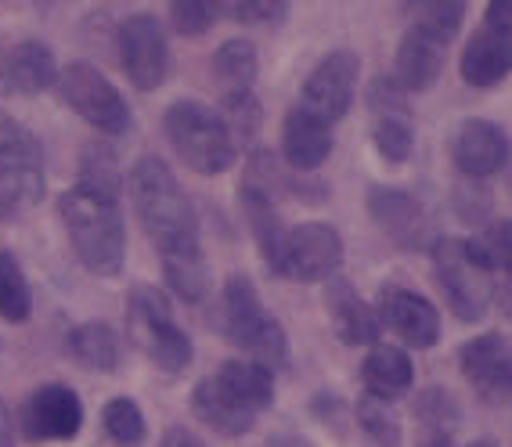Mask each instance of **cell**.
I'll use <instances>...</instances> for the list:
<instances>
[{
    "instance_id": "cell-39",
    "label": "cell",
    "mask_w": 512,
    "mask_h": 447,
    "mask_svg": "<svg viewBox=\"0 0 512 447\" xmlns=\"http://www.w3.org/2000/svg\"><path fill=\"white\" fill-rule=\"evenodd\" d=\"M228 11L238 22H249V26H267V22L289 19V4L285 0H238V4H228Z\"/></svg>"
},
{
    "instance_id": "cell-38",
    "label": "cell",
    "mask_w": 512,
    "mask_h": 447,
    "mask_svg": "<svg viewBox=\"0 0 512 447\" xmlns=\"http://www.w3.org/2000/svg\"><path fill=\"white\" fill-rule=\"evenodd\" d=\"M368 109L375 119H412V105H408V91L394 76H375L368 83Z\"/></svg>"
},
{
    "instance_id": "cell-10",
    "label": "cell",
    "mask_w": 512,
    "mask_h": 447,
    "mask_svg": "<svg viewBox=\"0 0 512 447\" xmlns=\"http://www.w3.org/2000/svg\"><path fill=\"white\" fill-rule=\"evenodd\" d=\"M343 235L332 224L307 220L300 228H289L282 253V278L293 282H329L343 267Z\"/></svg>"
},
{
    "instance_id": "cell-19",
    "label": "cell",
    "mask_w": 512,
    "mask_h": 447,
    "mask_svg": "<svg viewBox=\"0 0 512 447\" xmlns=\"http://www.w3.org/2000/svg\"><path fill=\"white\" fill-rule=\"evenodd\" d=\"M458 69H462V80H466L469 87H480V91L498 87V83L512 73V29L484 22V26L469 37V44L462 47Z\"/></svg>"
},
{
    "instance_id": "cell-22",
    "label": "cell",
    "mask_w": 512,
    "mask_h": 447,
    "mask_svg": "<svg viewBox=\"0 0 512 447\" xmlns=\"http://www.w3.org/2000/svg\"><path fill=\"white\" fill-rule=\"evenodd\" d=\"M361 383H365V393L375 401L394 404L397 397H404L415 386V365L408 350L394 347V343L368 347L365 365H361Z\"/></svg>"
},
{
    "instance_id": "cell-26",
    "label": "cell",
    "mask_w": 512,
    "mask_h": 447,
    "mask_svg": "<svg viewBox=\"0 0 512 447\" xmlns=\"http://www.w3.org/2000/svg\"><path fill=\"white\" fill-rule=\"evenodd\" d=\"M159 267H163L166 289L174 292L177 300L192 303V307L206 303V296H210V264H206L202 246L159 256Z\"/></svg>"
},
{
    "instance_id": "cell-18",
    "label": "cell",
    "mask_w": 512,
    "mask_h": 447,
    "mask_svg": "<svg viewBox=\"0 0 512 447\" xmlns=\"http://www.w3.org/2000/svg\"><path fill=\"white\" fill-rule=\"evenodd\" d=\"M192 411L202 426H210L217 437H246L256 426V411L249 404L238 401V393L231 390L217 372L199 379L192 390Z\"/></svg>"
},
{
    "instance_id": "cell-37",
    "label": "cell",
    "mask_w": 512,
    "mask_h": 447,
    "mask_svg": "<svg viewBox=\"0 0 512 447\" xmlns=\"http://www.w3.org/2000/svg\"><path fill=\"white\" fill-rule=\"evenodd\" d=\"M224 4H210V0H174L170 4V22L181 37H202L217 26Z\"/></svg>"
},
{
    "instance_id": "cell-31",
    "label": "cell",
    "mask_w": 512,
    "mask_h": 447,
    "mask_svg": "<svg viewBox=\"0 0 512 447\" xmlns=\"http://www.w3.org/2000/svg\"><path fill=\"white\" fill-rule=\"evenodd\" d=\"M0 163L44 170V145H40V137L22 119H15L4 109H0Z\"/></svg>"
},
{
    "instance_id": "cell-15",
    "label": "cell",
    "mask_w": 512,
    "mask_h": 447,
    "mask_svg": "<svg viewBox=\"0 0 512 447\" xmlns=\"http://www.w3.org/2000/svg\"><path fill=\"white\" fill-rule=\"evenodd\" d=\"M321 303H325L329 325L343 347H375L379 343L383 325L375 318V307H368L365 296L350 285V278H343V274L329 278L325 292H321Z\"/></svg>"
},
{
    "instance_id": "cell-21",
    "label": "cell",
    "mask_w": 512,
    "mask_h": 447,
    "mask_svg": "<svg viewBox=\"0 0 512 447\" xmlns=\"http://www.w3.org/2000/svg\"><path fill=\"white\" fill-rule=\"evenodd\" d=\"M444 62H448V44H440L437 37H430V33H422V29L412 26L401 37V47H397L394 80L401 83L408 94H422L440 80Z\"/></svg>"
},
{
    "instance_id": "cell-35",
    "label": "cell",
    "mask_w": 512,
    "mask_h": 447,
    "mask_svg": "<svg viewBox=\"0 0 512 447\" xmlns=\"http://www.w3.org/2000/svg\"><path fill=\"white\" fill-rule=\"evenodd\" d=\"M408 11L415 15V29L437 37L440 44H451L462 29V19H466L462 0H430V4H412Z\"/></svg>"
},
{
    "instance_id": "cell-3",
    "label": "cell",
    "mask_w": 512,
    "mask_h": 447,
    "mask_svg": "<svg viewBox=\"0 0 512 447\" xmlns=\"http://www.w3.org/2000/svg\"><path fill=\"white\" fill-rule=\"evenodd\" d=\"M220 329L238 350H246L249 361H256V365L271 368V372L289 365V336H285L282 321L267 311L246 274H228V282H224Z\"/></svg>"
},
{
    "instance_id": "cell-23",
    "label": "cell",
    "mask_w": 512,
    "mask_h": 447,
    "mask_svg": "<svg viewBox=\"0 0 512 447\" xmlns=\"http://www.w3.org/2000/svg\"><path fill=\"white\" fill-rule=\"evenodd\" d=\"M65 357L73 365L87 368V372L109 375L119 368V357H123V336L112 329L109 321H80L65 332L62 343Z\"/></svg>"
},
{
    "instance_id": "cell-20",
    "label": "cell",
    "mask_w": 512,
    "mask_h": 447,
    "mask_svg": "<svg viewBox=\"0 0 512 447\" xmlns=\"http://www.w3.org/2000/svg\"><path fill=\"white\" fill-rule=\"evenodd\" d=\"M332 145H336V141H332V127L325 119L300 109V105H293V109L285 112L282 159L293 174H314V170L332 156Z\"/></svg>"
},
{
    "instance_id": "cell-46",
    "label": "cell",
    "mask_w": 512,
    "mask_h": 447,
    "mask_svg": "<svg viewBox=\"0 0 512 447\" xmlns=\"http://www.w3.org/2000/svg\"><path fill=\"white\" fill-rule=\"evenodd\" d=\"M466 447H494L491 440H476V444H466Z\"/></svg>"
},
{
    "instance_id": "cell-16",
    "label": "cell",
    "mask_w": 512,
    "mask_h": 447,
    "mask_svg": "<svg viewBox=\"0 0 512 447\" xmlns=\"http://www.w3.org/2000/svg\"><path fill=\"white\" fill-rule=\"evenodd\" d=\"M451 159L469 181H487L509 163V134L494 119H466L451 141Z\"/></svg>"
},
{
    "instance_id": "cell-13",
    "label": "cell",
    "mask_w": 512,
    "mask_h": 447,
    "mask_svg": "<svg viewBox=\"0 0 512 447\" xmlns=\"http://www.w3.org/2000/svg\"><path fill=\"white\" fill-rule=\"evenodd\" d=\"M83 429V401L73 386L44 383L29 393L22 404V433L29 444H47V440H73Z\"/></svg>"
},
{
    "instance_id": "cell-17",
    "label": "cell",
    "mask_w": 512,
    "mask_h": 447,
    "mask_svg": "<svg viewBox=\"0 0 512 447\" xmlns=\"http://www.w3.org/2000/svg\"><path fill=\"white\" fill-rule=\"evenodd\" d=\"M58 80L55 51L44 40H22L15 47H0V94H33L51 91Z\"/></svg>"
},
{
    "instance_id": "cell-30",
    "label": "cell",
    "mask_w": 512,
    "mask_h": 447,
    "mask_svg": "<svg viewBox=\"0 0 512 447\" xmlns=\"http://www.w3.org/2000/svg\"><path fill=\"white\" fill-rule=\"evenodd\" d=\"M0 318L8 325H26L33 318V289L11 249H0Z\"/></svg>"
},
{
    "instance_id": "cell-29",
    "label": "cell",
    "mask_w": 512,
    "mask_h": 447,
    "mask_svg": "<svg viewBox=\"0 0 512 447\" xmlns=\"http://www.w3.org/2000/svg\"><path fill=\"white\" fill-rule=\"evenodd\" d=\"M76 184L91 188V192H101V195H112V199H119V195H123V184H127V177H123V163H119L116 148L105 145V141H91V145H83L80 177H76Z\"/></svg>"
},
{
    "instance_id": "cell-43",
    "label": "cell",
    "mask_w": 512,
    "mask_h": 447,
    "mask_svg": "<svg viewBox=\"0 0 512 447\" xmlns=\"http://www.w3.org/2000/svg\"><path fill=\"white\" fill-rule=\"evenodd\" d=\"M0 447H15V419H11L4 397H0Z\"/></svg>"
},
{
    "instance_id": "cell-44",
    "label": "cell",
    "mask_w": 512,
    "mask_h": 447,
    "mask_svg": "<svg viewBox=\"0 0 512 447\" xmlns=\"http://www.w3.org/2000/svg\"><path fill=\"white\" fill-rule=\"evenodd\" d=\"M267 447H318V444H311V440L300 437V433H275V437L267 440Z\"/></svg>"
},
{
    "instance_id": "cell-2",
    "label": "cell",
    "mask_w": 512,
    "mask_h": 447,
    "mask_svg": "<svg viewBox=\"0 0 512 447\" xmlns=\"http://www.w3.org/2000/svg\"><path fill=\"white\" fill-rule=\"evenodd\" d=\"M58 220H62L73 256L98 278H116L127 264V224L119 199L73 184L58 195Z\"/></svg>"
},
{
    "instance_id": "cell-36",
    "label": "cell",
    "mask_w": 512,
    "mask_h": 447,
    "mask_svg": "<svg viewBox=\"0 0 512 447\" xmlns=\"http://www.w3.org/2000/svg\"><path fill=\"white\" fill-rule=\"evenodd\" d=\"M375 152L386 159V163H408L415 148V127L412 119H375L372 127Z\"/></svg>"
},
{
    "instance_id": "cell-5",
    "label": "cell",
    "mask_w": 512,
    "mask_h": 447,
    "mask_svg": "<svg viewBox=\"0 0 512 447\" xmlns=\"http://www.w3.org/2000/svg\"><path fill=\"white\" fill-rule=\"evenodd\" d=\"M127 339L163 372L177 375L192 365V336L177 325L174 303L156 285H134L127 296Z\"/></svg>"
},
{
    "instance_id": "cell-32",
    "label": "cell",
    "mask_w": 512,
    "mask_h": 447,
    "mask_svg": "<svg viewBox=\"0 0 512 447\" xmlns=\"http://www.w3.org/2000/svg\"><path fill=\"white\" fill-rule=\"evenodd\" d=\"M101 429L109 433L112 444L119 447H141L148 437L145 426V411L134 397H112L105 408H101Z\"/></svg>"
},
{
    "instance_id": "cell-9",
    "label": "cell",
    "mask_w": 512,
    "mask_h": 447,
    "mask_svg": "<svg viewBox=\"0 0 512 447\" xmlns=\"http://www.w3.org/2000/svg\"><path fill=\"white\" fill-rule=\"evenodd\" d=\"M357 76H361V58L350 51V47H336L329 55L314 65L307 80H303V94H300V109L314 112L325 123H339L347 116L350 105H354V91H357Z\"/></svg>"
},
{
    "instance_id": "cell-25",
    "label": "cell",
    "mask_w": 512,
    "mask_h": 447,
    "mask_svg": "<svg viewBox=\"0 0 512 447\" xmlns=\"http://www.w3.org/2000/svg\"><path fill=\"white\" fill-rule=\"evenodd\" d=\"M256 73H260V55L249 40H224L213 55V76H217L220 101L253 94Z\"/></svg>"
},
{
    "instance_id": "cell-27",
    "label": "cell",
    "mask_w": 512,
    "mask_h": 447,
    "mask_svg": "<svg viewBox=\"0 0 512 447\" xmlns=\"http://www.w3.org/2000/svg\"><path fill=\"white\" fill-rule=\"evenodd\" d=\"M44 199V170L0 163V224L29 213Z\"/></svg>"
},
{
    "instance_id": "cell-8",
    "label": "cell",
    "mask_w": 512,
    "mask_h": 447,
    "mask_svg": "<svg viewBox=\"0 0 512 447\" xmlns=\"http://www.w3.org/2000/svg\"><path fill=\"white\" fill-rule=\"evenodd\" d=\"M119 65L141 94L159 91L170 76V44L156 15H130L116 29Z\"/></svg>"
},
{
    "instance_id": "cell-4",
    "label": "cell",
    "mask_w": 512,
    "mask_h": 447,
    "mask_svg": "<svg viewBox=\"0 0 512 447\" xmlns=\"http://www.w3.org/2000/svg\"><path fill=\"white\" fill-rule=\"evenodd\" d=\"M163 134L174 148V156L199 177L224 174L238 159V141L231 137L228 123L220 119L217 109L195 98H181L166 109Z\"/></svg>"
},
{
    "instance_id": "cell-12",
    "label": "cell",
    "mask_w": 512,
    "mask_h": 447,
    "mask_svg": "<svg viewBox=\"0 0 512 447\" xmlns=\"http://www.w3.org/2000/svg\"><path fill=\"white\" fill-rule=\"evenodd\" d=\"M458 368L473 393L487 404H512V339L502 332H484L462 343Z\"/></svg>"
},
{
    "instance_id": "cell-24",
    "label": "cell",
    "mask_w": 512,
    "mask_h": 447,
    "mask_svg": "<svg viewBox=\"0 0 512 447\" xmlns=\"http://www.w3.org/2000/svg\"><path fill=\"white\" fill-rule=\"evenodd\" d=\"M415 422H419V437L415 447H455V433L462 426V408L451 397V390L430 386L415 397Z\"/></svg>"
},
{
    "instance_id": "cell-28",
    "label": "cell",
    "mask_w": 512,
    "mask_h": 447,
    "mask_svg": "<svg viewBox=\"0 0 512 447\" xmlns=\"http://www.w3.org/2000/svg\"><path fill=\"white\" fill-rule=\"evenodd\" d=\"M220 379L238 393V401L249 404V408L260 415L275 404V372L264 365H256V361H224L220 365Z\"/></svg>"
},
{
    "instance_id": "cell-6",
    "label": "cell",
    "mask_w": 512,
    "mask_h": 447,
    "mask_svg": "<svg viewBox=\"0 0 512 447\" xmlns=\"http://www.w3.org/2000/svg\"><path fill=\"white\" fill-rule=\"evenodd\" d=\"M433 274L444 292V303L458 321H484L487 307L494 300V274L473 256L466 238H437L430 246Z\"/></svg>"
},
{
    "instance_id": "cell-7",
    "label": "cell",
    "mask_w": 512,
    "mask_h": 447,
    "mask_svg": "<svg viewBox=\"0 0 512 447\" xmlns=\"http://www.w3.org/2000/svg\"><path fill=\"white\" fill-rule=\"evenodd\" d=\"M58 101L69 105L76 116L94 127L98 134H127L134 127V112H130L127 98L119 94V87L101 73L91 62H69L65 69H58L55 80Z\"/></svg>"
},
{
    "instance_id": "cell-1",
    "label": "cell",
    "mask_w": 512,
    "mask_h": 447,
    "mask_svg": "<svg viewBox=\"0 0 512 447\" xmlns=\"http://www.w3.org/2000/svg\"><path fill=\"white\" fill-rule=\"evenodd\" d=\"M127 195L134 217L141 220V231L159 256L202 246L195 206L177 184L170 163H163L159 156H141L127 174Z\"/></svg>"
},
{
    "instance_id": "cell-40",
    "label": "cell",
    "mask_w": 512,
    "mask_h": 447,
    "mask_svg": "<svg viewBox=\"0 0 512 447\" xmlns=\"http://www.w3.org/2000/svg\"><path fill=\"white\" fill-rule=\"evenodd\" d=\"M455 199H458V213H462L466 224H484V220H491V195H487V188H473V195H469V188H462Z\"/></svg>"
},
{
    "instance_id": "cell-14",
    "label": "cell",
    "mask_w": 512,
    "mask_h": 447,
    "mask_svg": "<svg viewBox=\"0 0 512 447\" xmlns=\"http://www.w3.org/2000/svg\"><path fill=\"white\" fill-rule=\"evenodd\" d=\"M375 318H379V325H386V329L394 332L404 347L412 350L437 347L440 311L422 292L404 289V285H383L379 300H375Z\"/></svg>"
},
{
    "instance_id": "cell-45",
    "label": "cell",
    "mask_w": 512,
    "mask_h": 447,
    "mask_svg": "<svg viewBox=\"0 0 512 447\" xmlns=\"http://www.w3.org/2000/svg\"><path fill=\"white\" fill-rule=\"evenodd\" d=\"M498 300H502V311H505V318L512 321V274H509V278H505L502 292H498Z\"/></svg>"
},
{
    "instance_id": "cell-33",
    "label": "cell",
    "mask_w": 512,
    "mask_h": 447,
    "mask_svg": "<svg viewBox=\"0 0 512 447\" xmlns=\"http://www.w3.org/2000/svg\"><path fill=\"white\" fill-rule=\"evenodd\" d=\"M357 426L365 429V437L372 440L375 447H401L404 433H401V419H397L394 404L375 401L368 393H361L354 404Z\"/></svg>"
},
{
    "instance_id": "cell-34",
    "label": "cell",
    "mask_w": 512,
    "mask_h": 447,
    "mask_svg": "<svg viewBox=\"0 0 512 447\" xmlns=\"http://www.w3.org/2000/svg\"><path fill=\"white\" fill-rule=\"evenodd\" d=\"M466 242L476 260L491 274H498V271L512 274V220L491 217V224H484V231L476 238H466Z\"/></svg>"
},
{
    "instance_id": "cell-11",
    "label": "cell",
    "mask_w": 512,
    "mask_h": 447,
    "mask_svg": "<svg viewBox=\"0 0 512 447\" xmlns=\"http://www.w3.org/2000/svg\"><path fill=\"white\" fill-rule=\"evenodd\" d=\"M368 213H372L375 228L383 231L397 249H404V253L430 249L437 242L430 210L422 206L419 195L404 192V188H386V184L372 188L368 192Z\"/></svg>"
},
{
    "instance_id": "cell-42",
    "label": "cell",
    "mask_w": 512,
    "mask_h": 447,
    "mask_svg": "<svg viewBox=\"0 0 512 447\" xmlns=\"http://www.w3.org/2000/svg\"><path fill=\"white\" fill-rule=\"evenodd\" d=\"M487 22H491V26L512 29V0H491V4H487Z\"/></svg>"
},
{
    "instance_id": "cell-41",
    "label": "cell",
    "mask_w": 512,
    "mask_h": 447,
    "mask_svg": "<svg viewBox=\"0 0 512 447\" xmlns=\"http://www.w3.org/2000/svg\"><path fill=\"white\" fill-rule=\"evenodd\" d=\"M156 447H206V440L188 426H166Z\"/></svg>"
}]
</instances>
